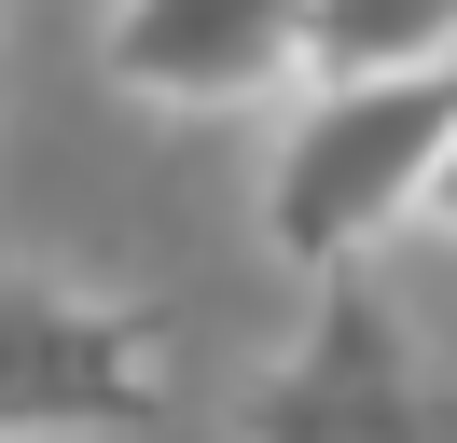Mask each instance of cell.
<instances>
[{
  "label": "cell",
  "instance_id": "277c9868",
  "mask_svg": "<svg viewBox=\"0 0 457 443\" xmlns=\"http://www.w3.org/2000/svg\"><path fill=\"white\" fill-rule=\"evenodd\" d=\"M319 55V0H112L97 70L153 111H250L291 97Z\"/></svg>",
  "mask_w": 457,
  "mask_h": 443
},
{
  "label": "cell",
  "instance_id": "8992f818",
  "mask_svg": "<svg viewBox=\"0 0 457 443\" xmlns=\"http://www.w3.org/2000/svg\"><path fill=\"white\" fill-rule=\"evenodd\" d=\"M429 236H457V153H444V180H429Z\"/></svg>",
  "mask_w": 457,
  "mask_h": 443
},
{
  "label": "cell",
  "instance_id": "3957f363",
  "mask_svg": "<svg viewBox=\"0 0 457 443\" xmlns=\"http://www.w3.org/2000/svg\"><path fill=\"white\" fill-rule=\"evenodd\" d=\"M250 443H444V402H429L402 319L361 291V277H319L305 332L263 360L250 388Z\"/></svg>",
  "mask_w": 457,
  "mask_h": 443
},
{
  "label": "cell",
  "instance_id": "5b68a950",
  "mask_svg": "<svg viewBox=\"0 0 457 443\" xmlns=\"http://www.w3.org/2000/svg\"><path fill=\"white\" fill-rule=\"evenodd\" d=\"M388 70H457V0H319L305 83H388Z\"/></svg>",
  "mask_w": 457,
  "mask_h": 443
},
{
  "label": "cell",
  "instance_id": "7a4b0ae2",
  "mask_svg": "<svg viewBox=\"0 0 457 443\" xmlns=\"http://www.w3.org/2000/svg\"><path fill=\"white\" fill-rule=\"evenodd\" d=\"M0 374H14V443H112L167 402V332L153 305H112L84 277H14Z\"/></svg>",
  "mask_w": 457,
  "mask_h": 443
},
{
  "label": "cell",
  "instance_id": "6da1fadb",
  "mask_svg": "<svg viewBox=\"0 0 457 443\" xmlns=\"http://www.w3.org/2000/svg\"><path fill=\"white\" fill-rule=\"evenodd\" d=\"M457 153V70H388V83H305V111L278 125V166H263V236L278 263L346 277L374 236L429 222V180Z\"/></svg>",
  "mask_w": 457,
  "mask_h": 443
}]
</instances>
